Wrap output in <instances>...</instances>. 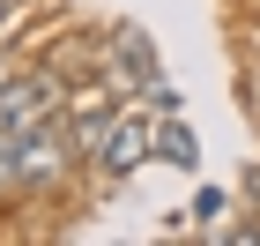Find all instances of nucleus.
<instances>
[{"mask_svg": "<svg viewBox=\"0 0 260 246\" xmlns=\"http://www.w3.org/2000/svg\"><path fill=\"white\" fill-rule=\"evenodd\" d=\"M60 112H67L60 67H22V75L0 82V134H30V127L60 120Z\"/></svg>", "mask_w": 260, "mask_h": 246, "instance_id": "f257e3e1", "label": "nucleus"}, {"mask_svg": "<svg viewBox=\"0 0 260 246\" xmlns=\"http://www.w3.org/2000/svg\"><path fill=\"white\" fill-rule=\"evenodd\" d=\"M149 157H156V127H149V120H126V112H119V120L104 127V142H97V157H89V164H97L104 179H126V172H141Z\"/></svg>", "mask_w": 260, "mask_h": 246, "instance_id": "f03ea898", "label": "nucleus"}, {"mask_svg": "<svg viewBox=\"0 0 260 246\" xmlns=\"http://www.w3.org/2000/svg\"><path fill=\"white\" fill-rule=\"evenodd\" d=\"M104 75L119 82V90H141V82H156L164 67H156V45L141 38L134 22H119L112 38H104Z\"/></svg>", "mask_w": 260, "mask_h": 246, "instance_id": "7ed1b4c3", "label": "nucleus"}, {"mask_svg": "<svg viewBox=\"0 0 260 246\" xmlns=\"http://www.w3.org/2000/svg\"><path fill=\"white\" fill-rule=\"evenodd\" d=\"M156 157L179 164V172H193V164H201V142H193V127H186L179 112H164V127H156Z\"/></svg>", "mask_w": 260, "mask_h": 246, "instance_id": "20e7f679", "label": "nucleus"}, {"mask_svg": "<svg viewBox=\"0 0 260 246\" xmlns=\"http://www.w3.org/2000/svg\"><path fill=\"white\" fill-rule=\"evenodd\" d=\"M134 97H149V104H156V112H186V97H179V90H171V82H141V90H134Z\"/></svg>", "mask_w": 260, "mask_h": 246, "instance_id": "39448f33", "label": "nucleus"}, {"mask_svg": "<svg viewBox=\"0 0 260 246\" xmlns=\"http://www.w3.org/2000/svg\"><path fill=\"white\" fill-rule=\"evenodd\" d=\"M245 194H253V202H260V164H253V172H245Z\"/></svg>", "mask_w": 260, "mask_h": 246, "instance_id": "423d86ee", "label": "nucleus"}, {"mask_svg": "<svg viewBox=\"0 0 260 246\" xmlns=\"http://www.w3.org/2000/svg\"><path fill=\"white\" fill-rule=\"evenodd\" d=\"M0 15H8V0H0Z\"/></svg>", "mask_w": 260, "mask_h": 246, "instance_id": "0eeeda50", "label": "nucleus"}]
</instances>
